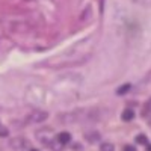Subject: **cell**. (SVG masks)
<instances>
[{"label": "cell", "instance_id": "52a82bcc", "mask_svg": "<svg viewBox=\"0 0 151 151\" xmlns=\"http://www.w3.org/2000/svg\"><path fill=\"white\" fill-rule=\"evenodd\" d=\"M136 142L141 144V145H145V144H148V137L145 134H137L136 136Z\"/></svg>", "mask_w": 151, "mask_h": 151}, {"label": "cell", "instance_id": "4fadbf2b", "mask_svg": "<svg viewBox=\"0 0 151 151\" xmlns=\"http://www.w3.org/2000/svg\"><path fill=\"white\" fill-rule=\"evenodd\" d=\"M30 151H40V150H36V148H33V150H30Z\"/></svg>", "mask_w": 151, "mask_h": 151}, {"label": "cell", "instance_id": "5b68a950", "mask_svg": "<svg viewBox=\"0 0 151 151\" xmlns=\"http://www.w3.org/2000/svg\"><path fill=\"white\" fill-rule=\"evenodd\" d=\"M86 139L89 142H97L100 139V134L98 132H91V133H86Z\"/></svg>", "mask_w": 151, "mask_h": 151}, {"label": "cell", "instance_id": "3957f363", "mask_svg": "<svg viewBox=\"0 0 151 151\" xmlns=\"http://www.w3.org/2000/svg\"><path fill=\"white\" fill-rule=\"evenodd\" d=\"M56 141H58L60 145H67V144H70V141H71V134H70L68 132H60V133L56 136Z\"/></svg>", "mask_w": 151, "mask_h": 151}, {"label": "cell", "instance_id": "7a4b0ae2", "mask_svg": "<svg viewBox=\"0 0 151 151\" xmlns=\"http://www.w3.org/2000/svg\"><path fill=\"white\" fill-rule=\"evenodd\" d=\"M29 142L24 139V137H14L11 142H9V145H11V148H14V150H23L24 147H26Z\"/></svg>", "mask_w": 151, "mask_h": 151}, {"label": "cell", "instance_id": "7c38bea8", "mask_svg": "<svg viewBox=\"0 0 151 151\" xmlns=\"http://www.w3.org/2000/svg\"><path fill=\"white\" fill-rule=\"evenodd\" d=\"M147 151H151V145H148V147H147Z\"/></svg>", "mask_w": 151, "mask_h": 151}, {"label": "cell", "instance_id": "6da1fadb", "mask_svg": "<svg viewBox=\"0 0 151 151\" xmlns=\"http://www.w3.org/2000/svg\"><path fill=\"white\" fill-rule=\"evenodd\" d=\"M48 118V113L41 110V109H35L32 113H30V116H29V121L30 122H42Z\"/></svg>", "mask_w": 151, "mask_h": 151}, {"label": "cell", "instance_id": "8992f818", "mask_svg": "<svg viewBox=\"0 0 151 151\" xmlns=\"http://www.w3.org/2000/svg\"><path fill=\"white\" fill-rule=\"evenodd\" d=\"M130 88H132L130 83H125V85H122L121 88H118V89H116V94H118V95H122V94H125L127 91H130Z\"/></svg>", "mask_w": 151, "mask_h": 151}, {"label": "cell", "instance_id": "9c48e42d", "mask_svg": "<svg viewBox=\"0 0 151 151\" xmlns=\"http://www.w3.org/2000/svg\"><path fill=\"white\" fill-rule=\"evenodd\" d=\"M8 129L5 127V125H2V124H0V136H2V137H5V136H8Z\"/></svg>", "mask_w": 151, "mask_h": 151}, {"label": "cell", "instance_id": "30bf717a", "mask_svg": "<svg viewBox=\"0 0 151 151\" xmlns=\"http://www.w3.org/2000/svg\"><path fill=\"white\" fill-rule=\"evenodd\" d=\"M136 3H139V5H145V6H150L151 5V0H134Z\"/></svg>", "mask_w": 151, "mask_h": 151}, {"label": "cell", "instance_id": "277c9868", "mask_svg": "<svg viewBox=\"0 0 151 151\" xmlns=\"http://www.w3.org/2000/svg\"><path fill=\"white\" fill-rule=\"evenodd\" d=\"M121 118H122V121H132V119L134 118V112H133V109H124Z\"/></svg>", "mask_w": 151, "mask_h": 151}, {"label": "cell", "instance_id": "8fae6325", "mask_svg": "<svg viewBox=\"0 0 151 151\" xmlns=\"http://www.w3.org/2000/svg\"><path fill=\"white\" fill-rule=\"evenodd\" d=\"M124 151H136V148L133 145H125L124 147Z\"/></svg>", "mask_w": 151, "mask_h": 151}, {"label": "cell", "instance_id": "ba28073f", "mask_svg": "<svg viewBox=\"0 0 151 151\" xmlns=\"http://www.w3.org/2000/svg\"><path fill=\"white\" fill-rule=\"evenodd\" d=\"M100 150H101V151H113V150H115V147H113L112 144H109V142H106V144L100 145Z\"/></svg>", "mask_w": 151, "mask_h": 151}]
</instances>
